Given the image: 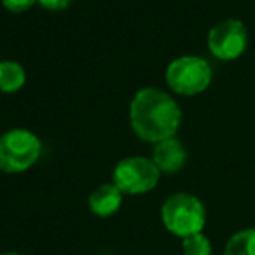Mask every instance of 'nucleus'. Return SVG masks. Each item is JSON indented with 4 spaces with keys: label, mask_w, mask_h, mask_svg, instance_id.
I'll return each mask as SVG.
<instances>
[{
    "label": "nucleus",
    "mask_w": 255,
    "mask_h": 255,
    "mask_svg": "<svg viewBox=\"0 0 255 255\" xmlns=\"http://www.w3.org/2000/svg\"><path fill=\"white\" fill-rule=\"evenodd\" d=\"M224 255H255V229L236 233L226 245Z\"/></svg>",
    "instance_id": "10"
},
{
    "label": "nucleus",
    "mask_w": 255,
    "mask_h": 255,
    "mask_svg": "<svg viewBox=\"0 0 255 255\" xmlns=\"http://www.w3.org/2000/svg\"><path fill=\"white\" fill-rule=\"evenodd\" d=\"M35 2L37 0H2V5H4L9 12L21 14V12H26L28 9H32Z\"/></svg>",
    "instance_id": "12"
},
{
    "label": "nucleus",
    "mask_w": 255,
    "mask_h": 255,
    "mask_svg": "<svg viewBox=\"0 0 255 255\" xmlns=\"http://www.w3.org/2000/svg\"><path fill=\"white\" fill-rule=\"evenodd\" d=\"M212 67L199 56H180L166 68V84L173 93L194 96L203 93L212 82Z\"/></svg>",
    "instance_id": "4"
},
{
    "label": "nucleus",
    "mask_w": 255,
    "mask_h": 255,
    "mask_svg": "<svg viewBox=\"0 0 255 255\" xmlns=\"http://www.w3.org/2000/svg\"><path fill=\"white\" fill-rule=\"evenodd\" d=\"M37 2L49 11H63L70 5L72 0H37Z\"/></svg>",
    "instance_id": "13"
},
{
    "label": "nucleus",
    "mask_w": 255,
    "mask_h": 255,
    "mask_svg": "<svg viewBox=\"0 0 255 255\" xmlns=\"http://www.w3.org/2000/svg\"><path fill=\"white\" fill-rule=\"evenodd\" d=\"M26 74L19 63L11 60L0 61V91L16 93L25 86Z\"/></svg>",
    "instance_id": "9"
},
{
    "label": "nucleus",
    "mask_w": 255,
    "mask_h": 255,
    "mask_svg": "<svg viewBox=\"0 0 255 255\" xmlns=\"http://www.w3.org/2000/svg\"><path fill=\"white\" fill-rule=\"evenodd\" d=\"M123 205V192L116 184H103L89 196V210L96 217H110Z\"/></svg>",
    "instance_id": "8"
},
{
    "label": "nucleus",
    "mask_w": 255,
    "mask_h": 255,
    "mask_svg": "<svg viewBox=\"0 0 255 255\" xmlns=\"http://www.w3.org/2000/svg\"><path fill=\"white\" fill-rule=\"evenodd\" d=\"M248 33L240 19H224L208 33V49L222 61H233L245 53Z\"/></svg>",
    "instance_id": "6"
},
{
    "label": "nucleus",
    "mask_w": 255,
    "mask_h": 255,
    "mask_svg": "<svg viewBox=\"0 0 255 255\" xmlns=\"http://www.w3.org/2000/svg\"><path fill=\"white\" fill-rule=\"evenodd\" d=\"M42 143L28 129H11L0 136V170L21 173L32 168L40 157Z\"/></svg>",
    "instance_id": "3"
},
{
    "label": "nucleus",
    "mask_w": 255,
    "mask_h": 255,
    "mask_svg": "<svg viewBox=\"0 0 255 255\" xmlns=\"http://www.w3.org/2000/svg\"><path fill=\"white\" fill-rule=\"evenodd\" d=\"M129 121L140 138L157 143L177 135L182 112L168 93L157 88H145L140 89L133 98Z\"/></svg>",
    "instance_id": "1"
},
{
    "label": "nucleus",
    "mask_w": 255,
    "mask_h": 255,
    "mask_svg": "<svg viewBox=\"0 0 255 255\" xmlns=\"http://www.w3.org/2000/svg\"><path fill=\"white\" fill-rule=\"evenodd\" d=\"M185 159H187V150L175 136L157 142L154 145L152 161L159 168L161 173H177L185 164Z\"/></svg>",
    "instance_id": "7"
},
{
    "label": "nucleus",
    "mask_w": 255,
    "mask_h": 255,
    "mask_svg": "<svg viewBox=\"0 0 255 255\" xmlns=\"http://www.w3.org/2000/svg\"><path fill=\"white\" fill-rule=\"evenodd\" d=\"M161 220L171 234L184 240L201 233L206 224V210L196 196L177 192L163 203Z\"/></svg>",
    "instance_id": "2"
},
{
    "label": "nucleus",
    "mask_w": 255,
    "mask_h": 255,
    "mask_svg": "<svg viewBox=\"0 0 255 255\" xmlns=\"http://www.w3.org/2000/svg\"><path fill=\"white\" fill-rule=\"evenodd\" d=\"M182 254L184 255H212V243L203 233L192 234L182 241Z\"/></svg>",
    "instance_id": "11"
},
{
    "label": "nucleus",
    "mask_w": 255,
    "mask_h": 255,
    "mask_svg": "<svg viewBox=\"0 0 255 255\" xmlns=\"http://www.w3.org/2000/svg\"><path fill=\"white\" fill-rule=\"evenodd\" d=\"M161 177L159 168L149 157H126L114 168L112 184L123 194H145L157 185Z\"/></svg>",
    "instance_id": "5"
},
{
    "label": "nucleus",
    "mask_w": 255,
    "mask_h": 255,
    "mask_svg": "<svg viewBox=\"0 0 255 255\" xmlns=\"http://www.w3.org/2000/svg\"><path fill=\"white\" fill-rule=\"evenodd\" d=\"M2 255H19V254H14V252H9V254H2Z\"/></svg>",
    "instance_id": "14"
}]
</instances>
